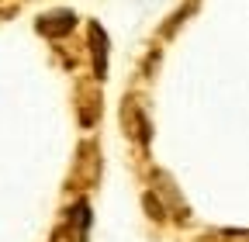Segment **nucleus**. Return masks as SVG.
<instances>
[{"label":"nucleus","mask_w":249,"mask_h":242,"mask_svg":"<svg viewBox=\"0 0 249 242\" xmlns=\"http://www.w3.org/2000/svg\"><path fill=\"white\" fill-rule=\"evenodd\" d=\"M38 28H42L45 35H66L70 28H73V14H70V11H55V14H45Z\"/></svg>","instance_id":"obj_1"},{"label":"nucleus","mask_w":249,"mask_h":242,"mask_svg":"<svg viewBox=\"0 0 249 242\" xmlns=\"http://www.w3.org/2000/svg\"><path fill=\"white\" fill-rule=\"evenodd\" d=\"M90 38H93V69H97V76H104L107 69V38L97 24H90Z\"/></svg>","instance_id":"obj_2"}]
</instances>
